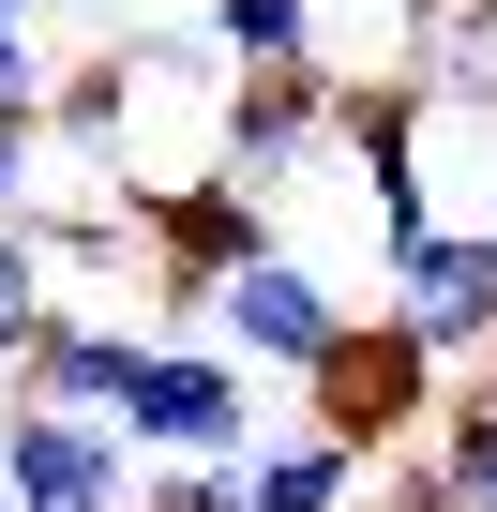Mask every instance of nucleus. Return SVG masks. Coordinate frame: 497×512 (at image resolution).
<instances>
[{
	"label": "nucleus",
	"mask_w": 497,
	"mask_h": 512,
	"mask_svg": "<svg viewBox=\"0 0 497 512\" xmlns=\"http://www.w3.org/2000/svg\"><path fill=\"white\" fill-rule=\"evenodd\" d=\"M302 392H317V437H347L362 467H392L422 422H437V392H452V362L392 317V302H347V332L302 362Z\"/></svg>",
	"instance_id": "nucleus-1"
},
{
	"label": "nucleus",
	"mask_w": 497,
	"mask_h": 512,
	"mask_svg": "<svg viewBox=\"0 0 497 512\" xmlns=\"http://www.w3.org/2000/svg\"><path fill=\"white\" fill-rule=\"evenodd\" d=\"M121 437H136V467L151 452H211V467H241L272 422H257V362H226V347H136V377H121V407H106Z\"/></svg>",
	"instance_id": "nucleus-2"
},
{
	"label": "nucleus",
	"mask_w": 497,
	"mask_h": 512,
	"mask_svg": "<svg viewBox=\"0 0 497 512\" xmlns=\"http://www.w3.org/2000/svg\"><path fill=\"white\" fill-rule=\"evenodd\" d=\"M0 497L16 512H136V437L106 407H16L0 422Z\"/></svg>",
	"instance_id": "nucleus-3"
},
{
	"label": "nucleus",
	"mask_w": 497,
	"mask_h": 512,
	"mask_svg": "<svg viewBox=\"0 0 497 512\" xmlns=\"http://www.w3.org/2000/svg\"><path fill=\"white\" fill-rule=\"evenodd\" d=\"M196 302H211V347H226V362H257V377H302V362L347 332V302L302 272L287 241H257V256H241V272H211Z\"/></svg>",
	"instance_id": "nucleus-4"
},
{
	"label": "nucleus",
	"mask_w": 497,
	"mask_h": 512,
	"mask_svg": "<svg viewBox=\"0 0 497 512\" xmlns=\"http://www.w3.org/2000/svg\"><path fill=\"white\" fill-rule=\"evenodd\" d=\"M377 272H392V317L437 362H482L497 347V226H422V241L377 256Z\"/></svg>",
	"instance_id": "nucleus-5"
},
{
	"label": "nucleus",
	"mask_w": 497,
	"mask_h": 512,
	"mask_svg": "<svg viewBox=\"0 0 497 512\" xmlns=\"http://www.w3.org/2000/svg\"><path fill=\"white\" fill-rule=\"evenodd\" d=\"M317 136H332V61H257V76L226 61V121H211V166H226V181L287 196V166H302Z\"/></svg>",
	"instance_id": "nucleus-6"
},
{
	"label": "nucleus",
	"mask_w": 497,
	"mask_h": 512,
	"mask_svg": "<svg viewBox=\"0 0 497 512\" xmlns=\"http://www.w3.org/2000/svg\"><path fill=\"white\" fill-rule=\"evenodd\" d=\"M136 226H151V272H166V302H196L211 272H241V256L272 241V196H257V181H226V166H196V181L136 196Z\"/></svg>",
	"instance_id": "nucleus-7"
},
{
	"label": "nucleus",
	"mask_w": 497,
	"mask_h": 512,
	"mask_svg": "<svg viewBox=\"0 0 497 512\" xmlns=\"http://www.w3.org/2000/svg\"><path fill=\"white\" fill-rule=\"evenodd\" d=\"M136 347H151V317H91V302H61L16 362V407H121V377H136Z\"/></svg>",
	"instance_id": "nucleus-8"
},
{
	"label": "nucleus",
	"mask_w": 497,
	"mask_h": 512,
	"mask_svg": "<svg viewBox=\"0 0 497 512\" xmlns=\"http://www.w3.org/2000/svg\"><path fill=\"white\" fill-rule=\"evenodd\" d=\"M362 482H377V467H362L347 437H317V422L241 452V512H362Z\"/></svg>",
	"instance_id": "nucleus-9"
},
{
	"label": "nucleus",
	"mask_w": 497,
	"mask_h": 512,
	"mask_svg": "<svg viewBox=\"0 0 497 512\" xmlns=\"http://www.w3.org/2000/svg\"><path fill=\"white\" fill-rule=\"evenodd\" d=\"M61 317V272H46V226L31 211H0V362H16L31 332Z\"/></svg>",
	"instance_id": "nucleus-10"
},
{
	"label": "nucleus",
	"mask_w": 497,
	"mask_h": 512,
	"mask_svg": "<svg viewBox=\"0 0 497 512\" xmlns=\"http://www.w3.org/2000/svg\"><path fill=\"white\" fill-rule=\"evenodd\" d=\"M211 46L257 76V61H317V0H211Z\"/></svg>",
	"instance_id": "nucleus-11"
},
{
	"label": "nucleus",
	"mask_w": 497,
	"mask_h": 512,
	"mask_svg": "<svg viewBox=\"0 0 497 512\" xmlns=\"http://www.w3.org/2000/svg\"><path fill=\"white\" fill-rule=\"evenodd\" d=\"M422 467H437V497H452V512H497V437H482L452 392H437V422H422Z\"/></svg>",
	"instance_id": "nucleus-12"
},
{
	"label": "nucleus",
	"mask_w": 497,
	"mask_h": 512,
	"mask_svg": "<svg viewBox=\"0 0 497 512\" xmlns=\"http://www.w3.org/2000/svg\"><path fill=\"white\" fill-rule=\"evenodd\" d=\"M0 211H61V166H46V106H0Z\"/></svg>",
	"instance_id": "nucleus-13"
},
{
	"label": "nucleus",
	"mask_w": 497,
	"mask_h": 512,
	"mask_svg": "<svg viewBox=\"0 0 497 512\" xmlns=\"http://www.w3.org/2000/svg\"><path fill=\"white\" fill-rule=\"evenodd\" d=\"M136 512H241V467H211V452H151Z\"/></svg>",
	"instance_id": "nucleus-14"
},
{
	"label": "nucleus",
	"mask_w": 497,
	"mask_h": 512,
	"mask_svg": "<svg viewBox=\"0 0 497 512\" xmlns=\"http://www.w3.org/2000/svg\"><path fill=\"white\" fill-rule=\"evenodd\" d=\"M0 106H46V31H31V0H0Z\"/></svg>",
	"instance_id": "nucleus-15"
},
{
	"label": "nucleus",
	"mask_w": 497,
	"mask_h": 512,
	"mask_svg": "<svg viewBox=\"0 0 497 512\" xmlns=\"http://www.w3.org/2000/svg\"><path fill=\"white\" fill-rule=\"evenodd\" d=\"M452 407H467V422L497 437V347H482V362H452Z\"/></svg>",
	"instance_id": "nucleus-16"
},
{
	"label": "nucleus",
	"mask_w": 497,
	"mask_h": 512,
	"mask_svg": "<svg viewBox=\"0 0 497 512\" xmlns=\"http://www.w3.org/2000/svg\"><path fill=\"white\" fill-rule=\"evenodd\" d=\"M377 512H452V497H437V467H422V452H407V467H392V497H377Z\"/></svg>",
	"instance_id": "nucleus-17"
},
{
	"label": "nucleus",
	"mask_w": 497,
	"mask_h": 512,
	"mask_svg": "<svg viewBox=\"0 0 497 512\" xmlns=\"http://www.w3.org/2000/svg\"><path fill=\"white\" fill-rule=\"evenodd\" d=\"M482 226H497V181H482Z\"/></svg>",
	"instance_id": "nucleus-18"
}]
</instances>
